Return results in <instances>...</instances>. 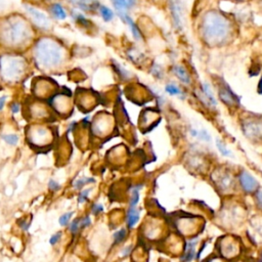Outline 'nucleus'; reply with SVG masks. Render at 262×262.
Returning <instances> with one entry per match:
<instances>
[{
    "label": "nucleus",
    "instance_id": "7",
    "mask_svg": "<svg viewBox=\"0 0 262 262\" xmlns=\"http://www.w3.org/2000/svg\"><path fill=\"white\" fill-rule=\"evenodd\" d=\"M113 6L119 15V17L129 13V11L135 6L136 0H112Z\"/></svg>",
    "mask_w": 262,
    "mask_h": 262
},
{
    "label": "nucleus",
    "instance_id": "30",
    "mask_svg": "<svg viewBox=\"0 0 262 262\" xmlns=\"http://www.w3.org/2000/svg\"><path fill=\"white\" fill-rule=\"evenodd\" d=\"M79 229H80V219L76 218V219H74V220L70 223V225H69V230H70L73 234H76V233L79 231Z\"/></svg>",
    "mask_w": 262,
    "mask_h": 262
},
{
    "label": "nucleus",
    "instance_id": "17",
    "mask_svg": "<svg viewBox=\"0 0 262 262\" xmlns=\"http://www.w3.org/2000/svg\"><path fill=\"white\" fill-rule=\"evenodd\" d=\"M216 182L220 186L222 190H226L231 187L232 185V179L231 176L226 173H221L216 177Z\"/></svg>",
    "mask_w": 262,
    "mask_h": 262
},
{
    "label": "nucleus",
    "instance_id": "27",
    "mask_svg": "<svg viewBox=\"0 0 262 262\" xmlns=\"http://www.w3.org/2000/svg\"><path fill=\"white\" fill-rule=\"evenodd\" d=\"M92 191V188H86L84 190H82L81 192H79L78 194V203L79 204H83L84 202H86L90 195V192Z\"/></svg>",
    "mask_w": 262,
    "mask_h": 262
},
{
    "label": "nucleus",
    "instance_id": "18",
    "mask_svg": "<svg viewBox=\"0 0 262 262\" xmlns=\"http://www.w3.org/2000/svg\"><path fill=\"white\" fill-rule=\"evenodd\" d=\"M195 245H196V239L189 241V242L187 243V246H186L184 255H183V257H182V261H184V262H190V261L193 259L194 254H195Z\"/></svg>",
    "mask_w": 262,
    "mask_h": 262
},
{
    "label": "nucleus",
    "instance_id": "12",
    "mask_svg": "<svg viewBox=\"0 0 262 262\" xmlns=\"http://www.w3.org/2000/svg\"><path fill=\"white\" fill-rule=\"evenodd\" d=\"M140 216V211L137 207H129L126 214V224L128 228H132L138 222Z\"/></svg>",
    "mask_w": 262,
    "mask_h": 262
},
{
    "label": "nucleus",
    "instance_id": "13",
    "mask_svg": "<svg viewBox=\"0 0 262 262\" xmlns=\"http://www.w3.org/2000/svg\"><path fill=\"white\" fill-rule=\"evenodd\" d=\"M245 133L249 137H260L262 136V126L256 122L247 123L245 126Z\"/></svg>",
    "mask_w": 262,
    "mask_h": 262
},
{
    "label": "nucleus",
    "instance_id": "10",
    "mask_svg": "<svg viewBox=\"0 0 262 262\" xmlns=\"http://www.w3.org/2000/svg\"><path fill=\"white\" fill-rule=\"evenodd\" d=\"M71 15L75 20V23L77 24V26H79L80 28L86 31H90L91 28L93 27V24L91 23V20L88 17H86L82 11L78 9H73L71 12Z\"/></svg>",
    "mask_w": 262,
    "mask_h": 262
},
{
    "label": "nucleus",
    "instance_id": "11",
    "mask_svg": "<svg viewBox=\"0 0 262 262\" xmlns=\"http://www.w3.org/2000/svg\"><path fill=\"white\" fill-rule=\"evenodd\" d=\"M49 11L51 16L57 20H66L68 18V12L63 5L59 2L51 3L49 6Z\"/></svg>",
    "mask_w": 262,
    "mask_h": 262
},
{
    "label": "nucleus",
    "instance_id": "29",
    "mask_svg": "<svg viewBox=\"0 0 262 262\" xmlns=\"http://www.w3.org/2000/svg\"><path fill=\"white\" fill-rule=\"evenodd\" d=\"M166 92L169 93L170 95H179L181 94V91L180 89L175 85V84H168L165 88Z\"/></svg>",
    "mask_w": 262,
    "mask_h": 262
},
{
    "label": "nucleus",
    "instance_id": "20",
    "mask_svg": "<svg viewBox=\"0 0 262 262\" xmlns=\"http://www.w3.org/2000/svg\"><path fill=\"white\" fill-rule=\"evenodd\" d=\"M171 11H172V16L177 26L180 24V18H181V11H180V5L177 0H171Z\"/></svg>",
    "mask_w": 262,
    "mask_h": 262
},
{
    "label": "nucleus",
    "instance_id": "31",
    "mask_svg": "<svg viewBox=\"0 0 262 262\" xmlns=\"http://www.w3.org/2000/svg\"><path fill=\"white\" fill-rule=\"evenodd\" d=\"M216 145H217V147H218V149L220 150V152L223 155V156H225V157H231L232 155H231V151L221 142V141H219V140H217V143H216Z\"/></svg>",
    "mask_w": 262,
    "mask_h": 262
},
{
    "label": "nucleus",
    "instance_id": "4",
    "mask_svg": "<svg viewBox=\"0 0 262 262\" xmlns=\"http://www.w3.org/2000/svg\"><path fill=\"white\" fill-rule=\"evenodd\" d=\"M226 20L216 13H209L204 20L203 31L205 38L210 42H220L227 35Z\"/></svg>",
    "mask_w": 262,
    "mask_h": 262
},
{
    "label": "nucleus",
    "instance_id": "2",
    "mask_svg": "<svg viewBox=\"0 0 262 262\" xmlns=\"http://www.w3.org/2000/svg\"><path fill=\"white\" fill-rule=\"evenodd\" d=\"M32 53L36 67L44 72L61 70L68 59V51L64 46L58 40L48 36L35 41Z\"/></svg>",
    "mask_w": 262,
    "mask_h": 262
},
{
    "label": "nucleus",
    "instance_id": "45",
    "mask_svg": "<svg viewBox=\"0 0 262 262\" xmlns=\"http://www.w3.org/2000/svg\"><path fill=\"white\" fill-rule=\"evenodd\" d=\"M4 6V0H0V8H2Z\"/></svg>",
    "mask_w": 262,
    "mask_h": 262
},
{
    "label": "nucleus",
    "instance_id": "36",
    "mask_svg": "<svg viewBox=\"0 0 262 262\" xmlns=\"http://www.w3.org/2000/svg\"><path fill=\"white\" fill-rule=\"evenodd\" d=\"M196 137H199V138H201V139H203V140H205V141H210V140H211L210 135H209L208 132H207L206 130H204V129L198 131Z\"/></svg>",
    "mask_w": 262,
    "mask_h": 262
},
{
    "label": "nucleus",
    "instance_id": "21",
    "mask_svg": "<svg viewBox=\"0 0 262 262\" xmlns=\"http://www.w3.org/2000/svg\"><path fill=\"white\" fill-rule=\"evenodd\" d=\"M95 182V179L93 177H89V176H83L81 178H78L76 179L74 182H73V186L75 189L79 190L81 188H83L86 184H89V183H93Z\"/></svg>",
    "mask_w": 262,
    "mask_h": 262
},
{
    "label": "nucleus",
    "instance_id": "15",
    "mask_svg": "<svg viewBox=\"0 0 262 262\" xmlns=\"http://www.w3.org/2000/svg\"><path fill=\"white\" fill-rule=\"evenodd\" d=\"M35 84H36L35 91H36V93H38V95H44L53 87L52 81L47 80V79H41L38 81L36 80Z\"/></svg>",
    "mask_w": 262,
    "mask_h": 262
},
{
    "label": "nucleus",
    "instance_id": "5",
    "mask_svg": "<svg viewBox=\"0 0 262 262\" xmlns=\"http://www.w3.org/2000/svg\"><path fill=\"white\" fill-rule=\"evenodd\" d=\"M24 8L29 15L31 23L37 29L42 31H48L51 28V19L49 15L46 14L44 11L30 4H25Z\"/></svg>",
    "mask_w": 262,
    "mask_h": 262
},
{
    "label": "nucleus",
    "instance_id": "8",
    "mask_svg": "<svg viewBox=\"0 0 262 262\" xmlns=\"http://www.w3.org/2000/svg\"><path fill=\"white\" fill-rule=\"evenodd\" d=\"M120 18H121V20H122L125 25H127V26L129 27V29H130V31H131V34H132V36H133V38H134V40L137 41V42H140V41L143 39V35H142L140 29L138 28L137 24L133 20V18L129 15V13H127V14L121 16Z\"/></svg>",
    "mask_w": 262,
    "mask_h": 262
},
{
    "label": "nucleus",
    "instance_id": "41",
    "mask_svg": "<svg viewBox=\"0 0 262 262\" xmlns=\"http://www.w3.org/2000/svg\"><path fill=\"white\" fill-rule=\"evenodd\" d=\"M19 227L24 230V231H27L29 228H30V223L26 220H23L19 222Z\"/></svg>",
    "mask_w": 262,
    "mask_h": 262
},
{
    "label": "nucleus",
    "instance_id": "16",
    "mask_svg": "<svg viewBox=\"0 0 262 262\" xmlns=\"http://www.w3.org/2000/svg\"><path fill=\"white\" fill-rule=\"evenodd\" d=\"M112 67L121 80L129 81L131 79V73L125 67H123L121 63H119L118 61L112 60Z\"/></svg>",
    "mask_w": 262,
    "mask_h": 262
},
{
    "label": "nucleus",
    "instance_id": "28",
    "mask_svg": "<svg viewBox=\"0 0 262 262\" xmlns=\"http://www.w3.org/2000/svg\"><path fill=\"white\" fill-rule=\"evenodd\" d=\"M72 216H73V212H67V213L62 214V215L59 217V219H58L59 225H60V226H66V225H68L69 222H70V220H71V218H72Z\"/></svg>",
    "mask_w": 262,
    "mask_h": 262
},
{
    "label": "nucleus",
    "instance_id": "33",
    "mask_svg": "<svg viewBox=\"0 0 262 262\" xmlns=\"http://www.w3.org/2000/svg\"><path fill=\"white\" fill-rule=\"evenodd\" d=\"M220 97H221L226 103H232V102H233V98H232V96L229 94L228 91H221V92H220Z\"/></svg>",
    "mask_w": 262,
    "mask_h": 262
},
{
    "label": "nucleus",
    "instance_id": "42",
    "mask_svg": "<svg viewBox=\"0 0 262 262\" xmlns=\"http://www.w3.org/2000/svg\"><path fill=\"white\" fill-rule=\"evenodd\" d=\"M6 99H7V96L6 95H2L0 97V111L3 110L4 105H5V102H6Z\"/></svg>",
    "mask_w": 262,
    "mask_h": 262
},
{
    "label": "nucleus",
    "instance_id": "43",
    "mask_svg": "<svg viewBox=\"0 0 262 262\" xmlns=\"http://www.w3.org/2000/svg\"><path fill=\"white\" fill-rule=\"evenodd\" d=\"M256 198H257V203H258L259 207L262 209V191H259V192L257 193Z\"/></svg>",
    "mask_w": 262,
    "mask_h": 262
},
{
    "label": "nucleus",
    "instance_id": "37",
    "mask_svg": "<svg viewBox=\"0 0 262 262\" xmlns=\"http://www.w3.org/2000/svg\"><path fill=\"white\" fill-rule=\"evenodd\" d=\"M91 224V218L89 216H85L80 219V228H86Z\"/></svg>",
    "mask_w": 262,
    "mask_h": 262
},
{
    "label": "nucleus",
    "instance_id": "25",
    "mask_svg": "<svg viewBox=\"0 0 262 262\" xmlns=\"http://www.w3.org/2000/svg\"><path fill=\"white\" fill-rule=\"evenodd\" d=\"M127 235V230L125 228H121L119 230H117L114 234H113V238H114V244L118 245L120 243H122L125 237Z\"/></svg>",
    "mask_w": 262,
    "mask_h": 262
},
{
    "label": "nucleus",
    "instance_id": "9",
    "mask_svg": "<svg viewBox=\"0 0 262 262\" xmlns=\"http://www.w3.org/2000/svg\"><path fill=\"white\" fill-rule=\"evenodd\" d=\"M239 182H241V185L244 188V190L247 192L254 191L256 189V187L258 186V182L256 181V179L250 173H248L246 171L241 173Z\"/></svg>",
    "mask_w": 262,
    "mask_h": 262
},
{
    "label": "nucleus",
    "instance_id": "23",
    "mask_svg": "<svg viewBox=\"0 0 262 262\" xmlns=\"http://www.w3.org/2000/svg\"><path fill=\"white\" fill-rule=\"evenodd\" d=\"M127 55H128V58L130 60H132L134 63H139V60L141 59V57L143 56L142 53L140 51H138L136 48H133V49H129L128 52H127Z\"/></svg>",
    "mask_w": 262,
    "mask_h": 262
},
{
    "label": "nucleus",
    "instance_id": "44",
    "mask_svg": "<svg viewBox=\"0 0 262 262\" xmlns=\"http://www.w3.org/2000/svg\"><path fill=\"white\" fill-rule=\"evenodd\" d=\"M89 123H90V118L87 116V117H85V118H83L82 119V124L85 126H88L89 125Z\"/></svg>",
    "mask_w": 262,
    "mask_h": 262
},
{
    "label": "nucleus",
    "instance_id": "39",
    "mask_svg": "<svg viewBox=\"0 0 262 262\" xmlns=\"http://www.w3.org/2000/svg\"><path fill=\"white\" fill-rule=\"evenodd\" d=\"M131 251H132V246H131V245L126 246V247L123 248V250L121 251V255H122L123 257H127V256L131 253Z\"/></svg>",
    "mask_w": 262,
    "mask_h": 262
},
{
    "label": "nucleus",
    "instance_id": "1",
    "mask_svg": "<svg viewBox=\"0 0 262 262\" xmlns=\"http://www.w3.org/2000/svg\"><path fill=\"white\" fill-rule=\"evenodd\" d=\"M34 29L30 20L19 14L5 16L0 21V45L9 50H24L32 43Z\"/></svg>",
    "mask_w": 262,
    "mask_h": 262
},
{
    "label": "nucleus",
    "instance_id": "32",
    "mask_svg": "<svg viewBox=\"0 0 262 262\" xmlns=\"http://www.w3.org/2000/svg\"><path fill=\"white\" fill-rule=\"evenodd\" d=\"M60 187H61V185H60L57 181H55V180H53V179H50V180H49V182H48V188H49L51 191H53V192L58 191V190L60 189Z\"/></svg>",
    "mask_w": 262,
    "mask_h": 262
},
{
    "label": "nucleus",
    "instance_id": "19",
    "mask_svg": "<svg viewBox=\"0 0 262 262\" xmlns=\"http://www.w3.org/2000/svg\"><path fill=\"white\" fill-rule=\"evenodd\" d=\"M98 13L100 14L101 18L106 23L113 21L114 18H115L114 10L112 8H110L108 6H106V5H100L99 8H98Z\"/></svg>",
    "mask_w": 262,
    "mask_h": 262
},
{
    "label": "nucleus",
    "instance_id": "40",
    "mask_svg": "<svg viewBox=\"0 0 262 262\" xmlns=\"http://www.w3.org/2000/svg\"><path fill=\"white\" fill-rule=\"evenodd\" d=\"M77 125H78V123H77L76 121H72V122L69 124V126H68L67 132H68V133H72V132L77 128Z\"/></svg>",
    "mask_w": 262,
    "mask_h": 262
},
{
    "label": "nucleus",
    "instance_id": "26",
    "mask_svg": "<svg viewBox=\"0 0 262 262\" xmlns=\"http://www.w3.org/2000/svg\"><path fill=\"white\" fill-rule=\"evenodd\" d=\"M131 196L129 201V207H136L139 202V190L136 189H130Z\"/></svg>",
    "mask_w": 262,
    "mask_h": 262
},
{
    "label": "nucleus",
    "instance_id": "24",
    "mask_svg": "<svg viewBox=\"0 0 262 262\" xmlns=\"http://www.w3.org/2000/svg\"><path fill=\"white\" fill-rule=\"evenodd\" d=\"M1 138L5 143L12 146H15L18 142V136L16 134H3L1 135Z\"/></svg>",
    "mask_w": 262,
    "mask_h": 262
},
{
    "label": "nucleus",
    "instance_id": "3",
    "mask_svg": "<svg viewBox=\"0 0 262 262\" xmlns=\"http://www.w3.org/2000/svg\"><path fill=\"white\" fill-rule=\"evenodd\" d=\"M29 61L17 53H3L0 55V77L7 83L20 81L29 70Z\"/></svg>",
    "mask_w": 262,
    "mask_h": 262
},
{
    "label": "nucleus",
    "instance_id": "38",
    "mask_svg": "<svg viewBox=\"0 0 262 262\" xmlns=\"http://www.w3.org/2000/svg\"><path fill=\"white\" fill-rule=\"evenodd\" d=\"M10 111L12 114H17L20 111V104L18 102H12L10 105Z\"/></svg>",
    "mask_w": 262,
    "mask_h": 262
},
{
    "label": "nucleus",
    "instance_id": "6",
    "mask_svg": "<svg viewBox=\"0 0 262 262\" xmlns=\"http://www.w3.org/2000/svg\"><path fill=\"white\" fill-rule=\"evenodd\" d=\"M78 10L87 13H93L98 11L100 6L98 0H71Z\"/></svg>",
    "mask_w": 262,
    "mask_h": 262
},
{
    "label": "nucleus",
    "instance_id": "35",
    "mask_svg": "<svg viewBox=\"0 0 262 262\" xmlns=\"http://www.w3.org/2000/svg\"><path fill=\"white\" fill-rule=\"evenodd\" d=\"M61 235H62V233H61L60 231H57L56 233H53V235H51V237H50V239H49L50 245H52V246L56 245V244L60 241Z\"/></svg>",
    "mask_w": 262,
    "mask_h": 262
},
{
    "label": "nucleus",
    "instance_id": "34",
    "mask_svg": "<svg viewBox=\"0 0 262 262\" xmlns=\"http://www.w3.org/2000/svg\"><path fill=\"white\" fill-rule=\"evenodd\" d=\"M103 211V206L101 204H98V203H95L92 205V208H91V212L93 215H98L100 214L101 212Z\"/></svg>",
    "mask_w": 262,
    "mask_h": 262
},
{
    "label": "nucleus",
    "instance_id": "14",
    "mask_svg": "<svg viewBox=\"0 0 262 262\" xmlns=\"http://www.w3.org/2000/svg\"><path fill=\"white\" fill-rule=\"evenodd\" d=\"M33 135H38V137H33V141L36 144H43L44 142H47L49 137H50V133L46 128H37L33 131L32 133Z\"/></svg>",
    "mask_w": 262,
    "mask_h": 262
},
{
    "label": "nucleus",
    "instance_id": "22",
    "mask_svg": "<svg viewBox=\"0 0 262 262\" xmlns=\"http://www.w3.org/2000/svg\"><path fill=\"white\" fill-rule=\"evenodd\" d=\"M173 71H174L175 75L178 77V79H179V80H181V81H182L183 83H185V84H188V83H189V77H188V74L186 73V71H185L182 67H180V66H176V67H174Z\"/></svg>",
    "mask_w": 262,
    "mask_h": 262
}]
</instances>
